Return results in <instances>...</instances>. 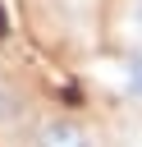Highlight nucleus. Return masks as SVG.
I'll list each match as a JSON object with an SVG mask.
<instances>
[{
	"instance_id": "nucleus-1",
	"label": "nucleus",
	"mask_w": 142,
	"mask_h": 147,
	"mask_svg": "<svg viewBox=\"0 0 142 147\" xmlns=\"http://www.w3.org/2000/svg\"><path fill=\"white\" fill-rule=\"evenodd\" d=\"M37 147H92V133L78 124V119H46L41 133H37Z\"/></svg>"
},
{
	"instance_id": "nucleus-3",
	"label": "nucleus",
	"mask_w": 142,
	"mask_h": 147,
	"mask_svg": "<svg viewBox=\"0 0 142 147\" xmlns=\"http://www.w3.org/2000/svg\"><path fill=\"white\" fill-rule=\"evenodd\" d=\"M137 28H142V0H137Z\"/></svg>"
},
{
	"instance_id": "nucleus-2",
	"label": "nucleus",
	"mask_w": 142,
	"mask_h": 147,
	"mask_svg": "<svg viewBox=\"0 0 142 147\" xmlns=\"http://www.w3.org/2000/svg\"><path fill=\"white\" fill-rule=\"evenodd\" d=\"M124 92L142 101V55H133V60L124 64Z\"/></svg>"
}]
</instances>
